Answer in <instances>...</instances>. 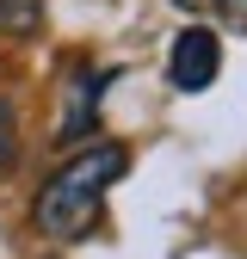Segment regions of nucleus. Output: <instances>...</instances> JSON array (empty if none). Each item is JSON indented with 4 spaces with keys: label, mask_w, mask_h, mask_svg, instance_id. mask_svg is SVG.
<instances>
[{
    "label": "nucleus",
    "mask_w": 247,
    "mask_h": 259,
    "mask_svg": "<svg viewBox=\"0 0 247 259\" xmlns=\"http://www.w3.org/2000/svg\"><path fill=\"white\" fill-rule=\"evenodd\" d=\"M124 167H130V148H117V142H99V148L68 154L37 185V198H31L37 235L44 241H80L93 222H99V204H105V191L124 179Z\"/></svg>",
    "instance_id": "f257e3e1"
},
{
    "label": "nucleus",
    "mask_w": 247,
    "mask_h": 259,
    "mask_svg": "<svg viewBox=\"0 0 247 259\" xmlns=\"http://www.w3.org/2000/svg\"><path fill=\"white\" fill-rule=\"evenodd\" d=\"M216 68H223V44H216V31L204 25H185L173 50H167V87L173 93H204L216 80Z\"/></svg>",
    "instance_id": "f03ea898"
},
{
    "label": "nucleus",
    "mask_w": 247,
    "mask_h": 259,
    "mask_svg": "<svg viewBox=\"0 0 247 259\" xmlns=\"http://www.w3.org/2000/svg\"><path fill=\"white\" fill-rule=\"evenodd\" d=\"M13 130H19V123H13V105L0 99V173H7V167H13V154H19V136H13Z\"/></svg>",
    "instance_id": "39448f33"
},
{
    "label": "nucleus",
    "mask_w": 247,
    "mask_h": 259,
    "mask_svg": "<svg viewBox=\"0 0 247 259\" xmlns=\"http://www.w3.org/2000/svg\"><path fill=\"white\" fill-rule=\"evenodd\" d=\"M216 7L229 13V25H241V31H247V0H216Z\"/></svg>",
    "instance_id": "423d86ee"
},
{
    "label": "nucleus",
    "mask_w": 247,
    "mask_h": 259,
    "mask_svg": "<svg viewBox=\"0 0 247 259\" xmlns=\"http://www.w3.org/2000/svg\"><path fill=\"white\" fill-rule=\"evenodd\" d=\"M105 80L111 74H68V87H62V111H56V142H74V136L93 130L99 99H105Z\"/></svg>",
    "instance_id": "7ed1b4c3"
},
{
    "label": "nucleus",
    "mask_w": 247,
    "mask_h": 259,
    "mask_svg": "<svg viewBox=\"0 0 247 259\" xmlns=\"http://www.w3.org/2000/svg\"><path fill=\"white\" fill-rule=\"evenodd\" d=\"M44 25V0H0V31L7 37H31Z\"/></svg>",
    "instance_id": "20e7f679"
},
{
    "label": "nucleus",
    "mask_w": 247,
    "mask_h": 259,
    "mask_svg": "<svg viewBox=\"0 0 247 259\" xmlns=\"http://www.w3.org/2000/svg\"><path fill=\"white\" fill-rule=\"evenodd\" d=\"M173 7H179V13H210L216 0H173Z\"/></svg>",
    "instance_id": "0eeeda50"
}]
</instances>
